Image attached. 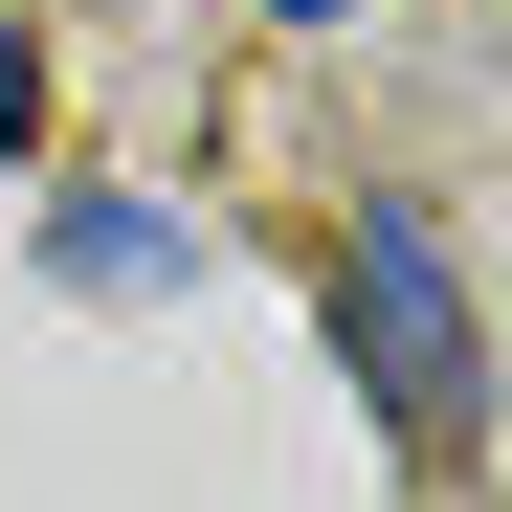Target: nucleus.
<instances>
[{"instance_id": "f257e3e1", "label": "nucleus", "mask_w": 512, "mask_h": 512, "mask_svg": "<svg viewBox=\"0 0 512 512\" xmlns=\"http://www.w3.org/2000/svg\"><path fill=\"white\" fill-rule=\"evenodd\" d=\"M334 357H357V401L401 446H468L490 423V334H468V268H446L423 201H357V245H334Z\"/></svg>"}, {"instance_id": "f03ea898", "label": "nucleus", "mask_w": 512, "mask_h": 512, "mask_svg": "<svg viewBox=\"0 0 512 512\" xmlns=\"http://www.w3.org/2000/svg\"><path fill=\"white\" fill-rule=\"evenodd\" d=\"M45 268L134 312V290H179V268H201V223H179V201H67V223H45Z\"/></svg>"}, {"instance_id": "7ed1b4c3", "label": "nucleus", "mask_w": 512, "mask_h": 512, "mask_svg": "<svg viewBox=\"0 0 512 512\" xmlns=\"http://www.w3.org/2000/svg\"><path fill=\"white\" fill-rule=\"evenodd\" d=\"M23 134H45V67H23V45H0V156H23Z\"/></svg>"}, {"instance_id": "20e7f679", "label": "nucleus", "mask_w": 512, "mask_h": 512, "mask_svg": "<svg viewBox=\"0 0 512 512\" xmlns=\"http://www.w3.org/2000/svg\"><path fill=\"white\" fill-rule=\"evenodd\" d=\"M268 23H334V0H268Z\"/></svg>"}]
</instances>
